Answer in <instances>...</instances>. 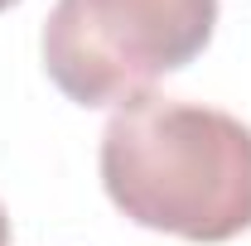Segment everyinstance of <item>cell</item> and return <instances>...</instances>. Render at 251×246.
<instances>
[{"instance_id":"obj_1","label":"cell","mask_w":251,"mask_h":246,"mask_svg":"<svg viewBox=\"0 0 251 246\" xmlns=\"http://www.w3.org/2000/svg\"><path fill=\"white\" fill-rule=\"evenodd\" d=\"M101 188L145 232L218 246L251 232V125L232 111L145 92L101 130Z\"/></svg>"},{"instance_id":"obj_2","label":"cell","mask_w":251,"mask_h":246,"mask_svg":"<svg viewBox=\"0 0 251 246\" xmlns=\"http://www.w3.org/2000/svg\"><path fill=\"white\" fill-rule=\"evenodd\" d=\"M218 0H58L44 20V73L77 106H126L198 58Z\"/></svg>"},{"instance_id":"obj_3","label":"cell","mask_w":251,"mask_h":246,"mask_svg":"<svg viewBox=\"0 0 251 246\" xmlns=\"http://www.w3.org/2000/svg\"><path fill=\"white\" fill-rule=\"evenodd\" d=\"M0 246H10V217H5V208H0Z\"/></svg>"},{"instance_id":"obj_4","label":"cell","mask_w":251,"mask_h":246,"mask_svg":"<svg viewBox=\"0 0 251 246\" xmlns=\"http://www.w3.org/2000/svg\"><path fill=\"white\" fill-rule=\"evenodd\" d=\"M10 5H20V0H0V10H10Z\"/></svg>"}]
</instances>
